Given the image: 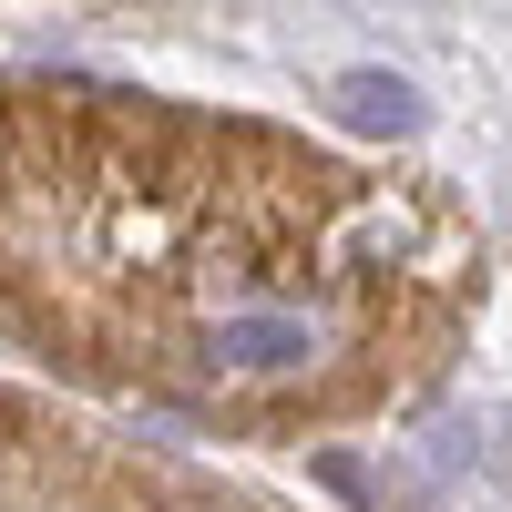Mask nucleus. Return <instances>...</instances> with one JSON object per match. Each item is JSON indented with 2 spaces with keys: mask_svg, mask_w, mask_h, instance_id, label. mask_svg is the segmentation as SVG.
Here are the masks:
<instances>
[{
  "mask_svg": "<svg viewBox=\"0 0 512 512\" xmlns=\"http://www.w3.org/2000/svg\"><path fill=\"white\" fill-rule=\"evenodd\" d=\"M338 123L349 134H390V144H410L420 123H431V103H420V82H400V72H338Z\"/></svg>",
  "mask_w": 512,
  "mask_h": 512,
  "instance_id": "nucleus-1",
  "label": "nucleus"
},
{
  "mask_svg": "<svg viewBox=\"0 0 512 512\" xmlns=\"http://www.w3.org/2000/svg\"><path fill=\"white\" fill-rule=\"evenodd\" d=\"M205 359H216V369H308L318 328L308 318H226L216 338H205Z\"/></svg>",
  "mask_w": 512,
  "mask_h": 512,
  "instance_id": "nucleus-2",
  "label": "nucleus"
}]
</instances>
